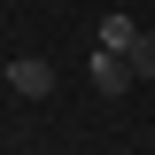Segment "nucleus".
<instances>
[{"label":"nucleus","instance_id":"1","mask_svg":"<svg viewBox=\"0 0 155 155\" xmlns=\"http://www.w3.org/2000/svg\"><path fill=\"white\" fill-rule=\"evenodd\" d=\"M85 78H93V93H124V85H132V54H109V47H93Z\"/></svg>","mask_w":155,"mask_h":155},{"label":"nucleus","instance_id":"2","mask_svg":"<svg viewBox=\"0 0 155 155\" xmlns=\"http://www.w3.org/2000/svg\"><path fill=\"white\" fill-rule=\"evenodd\" d=\"M8 85H16L23 101H47V93H54V70H47L39 54H16V62H8Z\"/></svg>","mask_w":155,"mask_h":155},{"label":"nucleus","instance_id":"3","mask_svg":"<svg viewBox=\"0 0 155 155\" xmlns=\"http://www.w3.org/2000/svg\"><path fill=\"white\" fill-rule=\"evenodd\" d=\"M132 39H140L132 16H101V47H109V54H132Z\"/></svg>","mask_w":155,"mask_h":155},{"label":"nucleus","instance_id":"4","mask_svg":"<svg viewBox=\"0 0 155 155\" xmlns=\"http://www.w3.org/2000/svg\"><path fill=\"white\" fill-rule=\"evenodd\" d=\"M132 78H155V31L132 39Z\"/></svg>","mask_w":155,"mask_h":155}]
</instances>
